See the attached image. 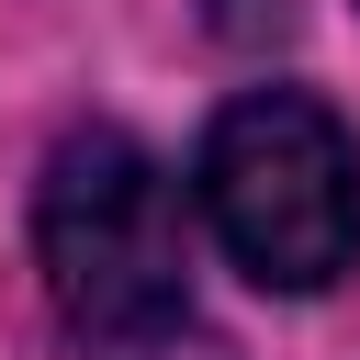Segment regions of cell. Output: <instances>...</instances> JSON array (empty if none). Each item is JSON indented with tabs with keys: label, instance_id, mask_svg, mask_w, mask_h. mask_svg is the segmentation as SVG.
I'll list each match as a JSON object with an SVG mask.
<instances>
[{
	"label": "cell",
	"instance_id": "cell-1",
	"mask_svg": "<svg viewBox=\"0 0 360 360\" xmlns=\"http://www.w3.org/2000/svg\"><path fill=\"white\" fill-rule=\"evenodd\" d=\"M202 225L259 292H326L360 259V146L304 90H248L202 135Z\"/></svg>",
	"mask_w": 360,
	"mask_h": 360
},
{
	"label": "cell",
	"instance_id": "cell-2",
	"mask_svg": "<svg viewBox=\"0 0 360 360\" xmlns=\"http://www.w3.org/2000/svg\"><path fill=\"white\" fill-rule=\"evenodd\" d=\"M34 248H45V281L68 304L79 338L101 349H158L180 315H191V270H180V202H169V169L90 124L45 158V191H34Z\"/></svg>",
	"mask_w": 360,
	"mask_h": 360
}]
</instances>
